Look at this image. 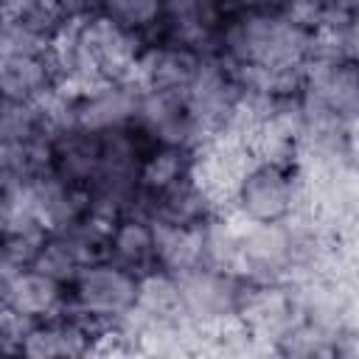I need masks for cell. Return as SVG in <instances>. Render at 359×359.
<instances>
[{
    "instance_id": "cell-1",
    "label": "cell",
    "mask_w": 359,
    "mask_h": 359,
    "mask_svg": "<svg viewBox=\"0 0 359 359\" xmlns=\"http://www.w3.org/2000/svg\"><path fill=\"white\" fill-rule=\"evenodd\" d=\"M143 36L118 25L104 11L76 17L59 34L53 53L65 87H84L95 81L137 79L143 56Z\"/></svg>"
},
{
    "instance_id": "cell-2",
    "label": "cell",
    "mask_w": 359,
    "mask_h": 359,
    "mask_svg": "<svg viewBox=\"0 0 359 359\" xmlns=\"http://www.w3.org/2000/svg\"><path fill=\"white\" fill-rule=\"evenodd\" d=\"M314 34L289 14L250 8L224 20L219 56L244 70H300L311 56Z\"/></svg>"
},
{
    "instance_id": "cell-3",
    "label": "cell",
    "mask_w": 359,
    "mask_h": 359,
    "mask_svg": "<svg viewBox=\"0 0 359 359\" xmlns=\"http://www.w3.org/2000/svg\"><path fill=\"white\" fill-rule=\"evenodd\" d=\"M306 205V177L300 163L252 160L230 202V216L238 222L269 224L286 222Z\"/></svg>"
},
{
    "instance_id": "cell-4",
    "label": "cell",
    "mask_w": 359,
    "mask_h": 359,
    "mask_svg": "<svg viewBox=\"0 0 359 359\" xmlns=\"http://www.w3.org/2000/svg\"><path fill=\"white\" fill-rule=\"evenodd\" d=\"M244 98H247V87L236 65L219 53L205 56L191 87L185 90V101L199 135V146L238 129Z\"/></svg>"
},
{
    "instance_id": "cell-5",
    "label": "cell",
    "mask_w": 359,
    "mask_h": 359,
    "mask_svg": "<svg viewBox=\"0 0 359 359\" xmlns=\"http://www.w3.org/2000/svg\"><path fill=\"white\" fill-rule=\"evenodd\" d=\"M140 95H143V84L137 79L62 87L53 95V112L59 126H76L87 132H112L135 123Z\"/></svg>"
},
{
    "instance_id": "cell-6",
    "label": "cell",
    "mask_w": 359,
    "mask_h": 359,
    "mask_svg": "<svg viewBox=\"0 0 359 359\" xmlns=\"http://www.w3.org/2000/svg\"><path fill=\"white\" fill-rule=\"evenodd\" d=\"M140 275L104 258L84 266L70 283V311L95 328H118L137 306Z\"/></svg>"
},
{
    "instance_id": "cell-7",
    "label": "cell",
    "mask_w": 359,
    "mask_h": 359,
    "mask_svg": "<svg viewBox=\"0 0 359 359\" xmlns=\"http://www.w3.org/2000/svg\"><path fill=\"white\" fill-rule=\"evenodd\" d=\"M177 283L182 297V317L196 331L208 334L238 320V306L247 286L241 275L205 264L177 275Z\"/></svg>"
},
{
    "instance_id": "cell-8",
    "label": "cell",
    "mask_w": 359,
    "mask_h": 359,
    "mask_svg": "<svg viewBox=\"0 0 359 359\" xmlns=\"http://www.w3.org/2000/svg\"><path fill=\"white\" fill-rule=\"evenodd\" d=\"M238 323L264 351L275 353V348L303 323L294 280H275V283L247 280L238 306Z\"/></svg>"
},
{
    "instance_id": "cell-9",
    "label": "cell",
    "mask_w": 359,
    "mask_h": 359,
    "mask_svg": "<svg viewBox=\"0 0 359 359\" xmlns=\"http://www.w3.org/2000/svg\"><path fill=\"white\" fill-rule=\"evenodd\" d=\"M0 309L31 323L59 317L70 309V286L36 266H0Z\"/></svg>"
},
{
    "instance_id": "cell-10",
    "label": "cell",
    "mask_w": 359,
    "mask_h": 359,
    "mask_svg": "<svg viewBox=\"0 0 359 359\" xmlns=\"http://www.w3.org/2000/svg\"><path fill=\"white\" fill-rule=\"evenodd\" d=\"M252 154L238 132H227L199 146L196 151V182L219 213L230 216V202L238 180L250 168Z\"/></svg>"
},
{
    "instance_id": "cell-11",
    "label": "cell",
    "mask_w": 359,
    "mask_h": 359,
    "mask_svg": "<svg viewBox=\"0 0 359 359\" xmlns=\"http://www.w3.org/2000/svg\"><path fill=\"white\" fill-rule=\"evenodd\" d=\"M224 20L227 17L219 0H163V22L149 42L168 39L213 56L219 53V34Z\"/></svg>"
},
{
    "instance_id": "cell-12",
    "label": "cell",
    "mask_w": 359,
    "mask_h": 359,
    "mask_svg": "<svg viewBox=\"0 0 359 359\" xmlns=\"http://www.w3.org/2000/svg\"><path fill=\"white\" fill-rule=\"evenodd\" d=\"M98 339H101V328H95L93 323L81 320L79 314H73L67 309L59 317L31 323L22 337L20 356H28V359L87 356V353H95Z\"/></svg>"
},
{
    "instance_id": "cell-13",
    "label": "cell",
    "mask_w": 359,
    "mask_h": 359,
    "mask_svg": "<svg viewBox=\"0 0 359 359\" xmlns=\"http://www.w3.org/2000/svg\"><path fill=\"white\" fill-rule=\"evenodd\" d=\"M62 73L56 53L28 50V53H0V90L8 101H50L62 90Z\"/></svg>"
},
{
    "instance_id": "cell-14",
    "label": "cell",
    "mask_w": 359,
    "mask_h": 359,
    "mask_svg": "<svg viewBox=\"0 0 359 359\" xmlns=\"http://www.w3.org/2000/svg\"><path fill=\"white\" fill-rule=\"evenodd\" d=\"M25 194H28L31 210L36 213V219L48 230L70 227V224H76V222H81L84 216L93 213L90 188L76 185V182L53 174L50 168L31 177L25 182Z\"/></svg>"
},
{
    "instance_id": "cell-15",
    "label": "cell",
    "mask_w": 359,
    "mask_h": 359,
    "mask_svg": "<svg viewBox=\"0 0 359 359\" xmlns=\"http://www.w3.org/2000/svg\"><path fill=\"white\" fill-rule=\"evenodd\" d=\"M135 126L143 129L157 146H199V135L194 118L188 112L185 93H165V90H146L140 95Z\"/></svg>"
},
{
    "instance_id": "cell-16",
    "label": "cell",
    "mask_w": 359,
    "mask_h": 359,
    "mask_svg": "<svg viewBox=\"0 0 359 359\" xmlns=\"http://www.w3.org/2000/svg\"><path fill=\"white\" fill-rule=\"evenodd\" d=\"M205 53L180 45V42H149L137 62V81L146 90H165V93H185L202 65Z\"/></svg>"
},
{
    "instance_id": "cell-17",
    "label": "cell",
    "mask_w": 359,
    "mask_h": 359,
    "mask_svg": "<svg viewBox=\"0 0 359 359\" xmlns=\"http://www.w3.org/2000/svg\"><path fill=\"white\" fill-rule=\"evenodd\" d=\"M101 154H104V132L59 126L50 137L48 168L76 185L90 188V182L101 168Z\"/></svg>"
},
{
    "instance_id": "cell-18",
    "label": "cell",
    "mask_w": 359,
    "mask_h": 359,
    "mask_svg": "<svg viewBox=\"0 0 359 359\" xmlns=\"http://www.w3.org/2000/svg\"><path fill=\"white\" fill-rule=\"evenodd\" d=\"M208 222H154L163 272L182 275L208 264Z\"/></svg>"
},
{
    "instance_id": "cell-19",
    "label": "cell",
    "mask_w": 359,
    "mask_h": 359,
    "mask_svg": "<svg viewBox=\"0 0 359 359\" xmlns=\"http://www.w3.org/2000/svg\"><path fill=\"white\" fill-rule=\"evenodd\" d=\"M109 261L132 269L135 275L146 278L160 269L157 261V233L154 222L123 213L112 222L109 230Z\"/></svg>"
},
{
    "instance_id": "cell-20",
    "label": "cell",
    "mask_w": 359,
    "mask_h": 359,
    "mask_svg": "<svg viewBox=\"0 0 359 359\" xmlns=\"http://www.w3.org/2000/svg\"><path fill=\"white\" fill-rule=\"evenodd\" d=\"M196 151L199 146H168L160 143L149 151L140 174V185L151 194H168L196 177Z\"/></svg>"
},
{
    "instance_id": "cell-21",
    "label": "cell",
    "mask_w": 359,
    "mask_h": 359,
    "mask_svg": "<svg viewBox=\"0 0 359 359\" xmlns=\"http://www.w3.org/2000/svg\"><path fill=\"white\" fill-rule=\"evenodd\" d=\"M101 11L149 42L163 22V0H101Z\"/></svg>"
},
{
    "instance_id": "cell-22",
    "label": "cell",
    "mask_w": 359,
    "mask_h": 359,
    "mask_svg": "<svg viewBox=\"0 0 359 359\" xmlns=\"http://www.w3.org/2000/svg\"><path fill=\"white\" fill-rule=\"evenodd\" d=\"M339 42V53L351 62L359 65V11H351V17L345 20V25L334 34Z\"/></svg>"
},
{
    "instance_id": "cell-23",
    "label": "cell",
    "mask_w": 359,
    "mask_h": 359,
    "mask_svg": "<svg viewBox=\"0 0 359 359\" xmlns=\"http://www.w3.org/2000/svg\"><path fill=\"white\" fill-rule=\"evenodd\" d=\"M67 20H76V17H87V14H95L101 11V0H50Z\"/></svg>"
},
{
    "instance_id": "cell-24",
    "label": "cell",
    "mask_w": 359,
    "mask_h": 359,
    "mask_svg": "<svg viewBox=\"0 0 359 359\" xmlns=\"http://www.w3.org/2000/svg\"><path fill=\"white\" fill-rule=\"evenodd\" d=\"M353 331H356V339H359V306H356V320H353Z\"/></svg>"
}]
</instances>
